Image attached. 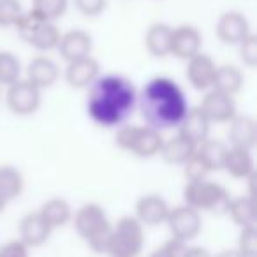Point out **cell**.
Returning a JSON list of instances; mask_svg holds the SVG:
<instances>
[{"mask_svg": "<svg viewBox=\"0 0 257 257\" xmlns=\"http://www.w3.org/2000/svg\"><path fill=\"white\" fill-rule=\"evenodd\" d=\"M8 204H9V201L6 199L2 194H0V213H4L6 211V208H8Z\"/></svg>", "mask_w": 257, "mask_h": 257, "instance_id": "ab89813d", "label": "cell"}, {"mask_svg": "<svg viewBox=\"0 0 257 257\" xmlns=\"http://www.w3.org/2000/svg\"><path fill=\"white\" fill-rule=\"evenodd\" d=\"M182 257H213V253L206 248V246L201 245H187L183 250Z\"/></svg>", "mask_w": 257, "mask_h": 257, "instance_id": "74e56055", "label": "cell"}, {"mask_svg": "<svg viewBox=\"0 0 257 257\" xmlns=\"http://www.w3.org/2000/svg\"><path fill=\"white\" fill-rule=\"evenodd\" d=\"M41 90L27 79H20L15 85L8 86L6 104L9 111L18 116H30L41 107Z\"/></svg>", "mask_w": 257, "mask_h": 257, "instance_id": "9c48e42d", "label": "cell"}, {"mask_svg": "<svg viewBox=\"0 0 257 257\" xmlns=\"http://www.w3.org/2000/svg\"><path fill=\"white\" fill-rule=\"evenodd\" d=\"M227 148L229 147L224 143V141L208 138L206 141L197 145L196 155L203 161V164L206 166L210 173L220 171L222 166H224V159H225V154H227Z\"/></svg>", "mask_w": 257, "mask_h": 257, "instance_id": "4316f807", "label": "cell"}, {"mask_svg": "<svg viewBox=\"0 0 257 257\" xmlns=\"http://www.w3.org/2000/svg\"><path fill=\"white\" fill-rule=\"evenodd\" d=\"M199 107L206 114L210 123H229L238 114L234 97L225 95V93L211 88L204 93Z\"/></svg>", "mask_w": 257, "mask_h": 257, "instance_id": "8fae6325", "label": "cell"}, {"mask_svg": "<svg viewBox=\"0 0 257 257\" xmlns=\"http://www.w3.org/2000/svg\"><path fill=\"white\" fill-rule=\"evenodd\" d=\"M138 107V90L121 74L99 76L88 86L86 113L102 128H118L127 123Z\"/></svg>", "mask_w": 257, "mask_h": 257, "instance_id": "6da1fadb", "label": "cell"}, {"mask_svg": "<svg viewBox=\"0 0 257 257\" xmlns=\"http://www.w3.org/2000/svg\"><path fill=\"white\" fill-rule=\"evenodd\" d=\"M41 213V217L46 220V224L51 229H60L65 227L67 224H71L72 220V206L69 204V201H65L64 197H51L46 203H43V206L37 210Z\"/></svg>", "mask_w": 257, "mask_h": 257, "instance_id": "7402d4cb", "label": "cell"}, {"mask_svg": "<svg viewBox=\"0 0 257 257\" xmlns=\"http://www.w3.org/2000/svg\"><path fill=\"white\" fill-rule=\"evenodd\" d=\"M0 257H30V248L22 239H8L0 245Z\"/></svg>", "mask_w": 257, "mask_h": 257, "instance_id": "8d00e7d4", "label": "cell"}, {"mask_svg": "<svg viewBox=\"0 0 257 257\" xmlns=\"http://www.w3.org/2000/svg\"><path fill=\"white\" fill-rule=\"evenodd\" d=\"M215 32L224 44H234V46H238L245 37L252 34L246 16L238 11L222 13L215 25Z\"/></svg>", "mask_w": 257, "mask_h": 257, "instance_id": "4fadbf2b", "label": "cell"}, {"mask_svg": "<svg viewBox=\"0 0 257 257\" xmlns=\"http://www.w3.org/2000/svg\"><path fill=\"white\" fill-rule=\"evenodd\" d=\"M171 32L173 27L166 23H154L147 30L145 36V46L147 51L155 58H162L169 55V44H171Z\"/></svg>", "mask_w": 257, "mask_h": 257, "instance_id": "484cf974", "label": "cell"}, {"mask_svg": "<svg viewBox=\"0 0 257 257\" xmlns=\"http://www.w3.org/2000/svg\"><path fill=\"white\" fill-rule=\"evenodd\" d=\"M171 206L159 194H145L136 201L134 217L143 227H157L166 224Z\"/></svg>", "mask_w": 257, "mask_h": 257, "instance_id": "30bf717a", "label": "cell"}, {"mask_svg": "<svg viewBox=\"0 0 257 257\" xmlns=\"http://www.w3.org/2000/svg\"><path fill=\"white\" fill-rule=\"evenodd\" d=\"M215 71H217V64L213 62V58L201 51L187 60L185 76L194 90L208 92L211 88V83H213Z\"/></svg>", "mask_w": 257, "mask_h": 257, "instance_id": "5bb4252c", "label": "cell"}, {"mask_svg": "<svg viewBox=\"0 0 257 257\" xmlns=\"http://www.w3.org/2000/svg\"><path fill=\"white\" fill-rule=\"evenodd\" d=\"M201 48H203V36H201V32L196 27L180 25L176 29H173L169 55L187 62L194 55L201 53Z\"/></svg>", "mask_w": 257, "mask_h": 257, "instance_id": "7c38bea8", "label": "cell"}, {"mask_svg": "<svg viewBox=\"0 0 257 257\" xmlns=\"http://www.w3.org/2000/svg\"><path fill=\"white\" fill-rule=\"evenodd\" d=\"M231 196L224 185L211 180L187 182L183 187V204L203 213L224 215L227 211Z\"/></svg>", "mask_w": 257, "mask_h": 257, "instance_id": "8992f818", "label": "cell"}, {"mask_svg": "<svg viewBox=\"0 0 257 257\" xmlns=\"http://www.w3.org/2000/svg\"><path fill=\"white\" fill-rule=\"evenodd\" d=\"M243 83H245V76H243L239 67L231 64L217 65L213 83H211V90H217V92H222L225 95L234 97L243 88Z\"/></svg>", "mask_w": 257, "mask_h": 257, "instance_id": "603a6c76", "label": "cell"}, {"mask_svg": "<svg viewBox=\"0 0 257 257\" xmlns=\"http://www.w3.org/2000/svg\"><path fill=\"white\" fill-rule=\"evenodd\" d=\"M114 143L120 150L138 159H152L161 154L164 138L148 125H121L116 128Z\"/></svg>", "mask_w": 257, "mask_h": 257, "instance_id": "5b68a950", "label": "cell"}, {"mask_svg": "<svg viewBox=\"0 0 257 257\" xmlns=\"http://www.w3.org/2000/svg\"><path fill=\"white\" fill-rule=\"evenodd\" d=\"M74 6L86 18H97L107 8V0H74Z\"/></svg>", "mask_w": 257, "mask_h": 257, "instance_id": "e575fe53", "label": "cell"}, {"mask_svg": "<svg viewBox=\"0 0 257 257\" xmlns=\"http://www.w3.org/2000/svg\"><path fill=\"white\" fill-rule=\"evenodd\" d=\"M51 232L53 229L46 224L39 211L27 213L18 225V239H22L29 248H39V246L46 245Z\"/></svg>", "mask_w": 257, "mask_h": 257, "instance_id": "2e32d148", "label": "cell"}, {"mask_svg": "<svg viewBox=\"0 0 257 257\" xmlns=\"http://www.w3.org/2000/svg\"><path fill=\"white\" fill-rule=\"evenodd\" d=\"M20 0H0V29H11L23 15Z\"/></svg>", "mask_w": 257, "mask_h": 257, "instance_id": "4dcf8cb0", "label": "cell"}, {"mask_svg": "<svg viewBox=\"0 0 257 257\" xmlns=\"http://www.w3.org/2000/svg\"><path fill=\"white\" fill-rule=\"evenodd\" d=\"M225 213L231 217V220L234 222L239 229L257 227L255 201H253V197H250V196L231 197Z\"/></svg>", "mask_w": 257, "mask_h": 257, "instance_id": "d4e9b609", "label": "cell"}, {"mask_svg": "<svg viewBox=\"0 0 257 257\" xmlns=\"http://www.w3.org/2000/svg\"><path fill=\"white\" fill-rule=\"evenodd\" d=\"M100 76V65L93 57H86L81 60L69 62L65 67V81L71 88L83 90L88 88Z\"/></svg>", "mask_w": 257, "mask_h": 257, "instance_id": "ac0fdd59", "label": "cell"}, {"mask_svg": "<svg viewBox=\"0 0 257 257\" xmlns=\"http://www.w3.org/2000/svg\"><path fill=\"white\" fill-rule=\"evenodd\" d=\"M138 107L145 123L159 133L178 128L190 106L183 88L171 78L157 76L138 92Z\"/></svg>", "mask_w": 257, "mask_h": 257, "instance_id": "7a4b0ae2", "label": "cell"}, {"mask_svg": "<svg viewBox=\"0 0 257 257\" xmlns=\"http://www.w3.org/2000/svg\"><path fill=\"white\" fill-rule=\"evenodd\" d=\"M0 97H2V92H0Z\"/></svg>", "mask_w": 257, "mask_h": 257, "instance_id": "60d3db41", "label": "cell"}, {"mask_svg": "<svg viewBox=\"0 0 257 257\" xmlns=\"http://www.w3.org/2000/svg\"><path fill=\"white\" fill-rule=\"evenodd\" d=\"M183 175H185L187 182H201V180H208V168L203 164L199 157L196 154L189 159V161L183 164Z\"/></svg>", "mask_w": 257, "mask_h": 257, "instance_id": "d6a6232c", "label": "cell"}, {"mask_svg": "<svg viewBox=\"0 0 257 257\" xmlns=\"http://www.w3.org/2000/svg\"><path fill=\"white\" fill-rule=\"evenodd\" d=\"M18 36L22 41H25L34 50L48 53L51 50H57L60 43L62 32L53 22L39 18L34 11H27L22 15V18L15 25Z\"/></svg>", "mask_w": 257, "mask_h": 257, "instance_id": "52a82bcc", "label": "cell"}, {"mask_svg": "<svg viewBox=\"0 0 257 257\" xmlns=\"http://www.w3.org/2000/svg\"><path fill=\"white\" fill-rule=\"evenodd\" d=\"M229 143L234 148H245V150H253L257 143V123L252 116L246 114H236L229 121Z\"/></svg>", "mask_w": 257, "mask_h": 257, "instance_id": "d6986e66", "label": "cell"}, {"mask_svg": "<svg viewBox=\"0 0 257 257\" xmlns=\"http://www.w3.org/2000/svg\"><path fill=\"white\" fill-rule=\"evenodd\" d=\"M213 257H245V255L239 253L236 248H225V250H220L218 253H215Z\"/></svg>", "mask_w": 257, "mask_h": 257, "instance_id": "f35d334b", "label": "cell"}, {"mask_svg": "<svg viewBox=\"0 0 257 257\" xmlns=\"http://www.w3.org/2000/svg\"><path fill=\"white\" fill-rule=\"evenodd\" d=\"M71 222L74 225V231L92 252L104 253L113 222L109 220L106 210L100 204L86 203L79 206L72 215Z\"/></svg>", "mask_w": 257, "mask_h": 257, "instance_id": "3957f363", "label": "cell"}, {"mask_svg": "<svg viewBox=\"0 0 257 257\" xmlns=\"http://www.w3.org/2000/svg\"><path fill=\"white\" fill-rule=\"evenodd\" d=\"M210 128L211 123L206 118V114L201 111V107H190L189 113L185 114L183 121L178 127V134L189 140L192 145H201L210 138Z\"/></svg>", "mask_w": 257, "mask_h": 257, "instance_id": "ffe728a7", "label": "cell"}, {"mask_svg": "<svg viewBox=\"0 0 257 257\" xmlns=\"http://www.w3.org/2000/svg\"><path fill=\"white\" fill-rule=\"evenodd\" d=\"M147 234L136 217L125 215L113 224L106 243L104 255L107 257H140L145 248Z\"/></svg>", "mask_w": 257, "mask_h": 257, "instance_id": "277c9868", "label": "cell"}, {"mask_svg": "<svg viewBox=\"0 0 257 257\" xmlns=\"http://www.w3.org/2000/svg\"><path fill=\"white\" fill-rule=\"evenodd\" d=\"M25 189V178L22 171L15 166H0V194L11 203L18 199Z\"/></svg>", "mask_w": 257, "mask_h": 257, "instance_id": "83f0119b", "label": "cell"}, {"mask_svg": "<svg viewBox=\"0 0 257 257\" xmlns=\"http://www.w3.org/2000/svg\"><path fill=\"white\" fill-rule=\"evenodd\" d=\"M196 145H192L189 140H185L183 136L176 134L171 140H164L161 148V157L164 159V162L171 166H183L194 154H196Z\"/></svg>", "mask_w": 257, "mask_h": 257, "instance_id": "cb8c5ba5", "label": "cell"}, {"mask_svg": "<svg viewBox=\"0 0 257 257\" xmlns=\"http://www.w3.org/2000/svg\"><path fill=\"white\" fill-rule=\"evenodd\" d=\"M222 169L236 180H248L250 176L255 175V164H253L252 150L229 147Z\"/></svg>", "mask_w": 257, "mask_h": 257, "instance_id": "44dd1931", "label": "cell"}, {"mask_svg": "<svg viewBox=\"0 0 257 257\" xmlns=\"http://www.w3.org/2000/svg\"><path fill=\"white\" fill-rule=\"evenodd\" d=\"M234 248L245 257H257V227L239 229Z\"/></svg>", "mask_w": 257, "mask_h": 257, "instance_id": "1f68e13d", "label": "cell"}, {"mask_svg": "<svg viewBox=\"0 0 257 257\" xmlns=\"http://www.w3.org/2000/svg\"><path fill=\"white\" fill-rule=\"evenodd\" d=\"M57 50L67 64L69 62L92 57V50H93L92 36L81 29L69 30V32L62 34Z\"/></svg>", "mask_w": 257, "mask_h": 257, "instance_id": "9a60e30c", "label": "cell"}, {"mask_svg": "<svg viewBox=\"0 0 257 257\" xmlns=\"http://www.w3.org/2000/svg\"><path fill=\"white\" fill-rule=\"evenodd\" d=\"M239 50V58L246 67L253 69L257 65V36L255 34H250L248 37L241 41L238 44Z\"/></svg>", "mask_w": 257, "mask_h": 257, "instance_id": "836d02e7", "label": "cell"}, {"mask_svg": "<svg viewBox=\"0 0 257 257\" xmlns=\"http://www.w3.org/2000/svg\"><path fill=\"white\" fill-rule=\"evenodd\" d=\"M69 0H32V9L39 18L46 22H57L67 13Z\"/></svg>", "mask_w": 257, "mask_h": 257, "instance_id": "f546056e", "label": "cell"}, {"mask_svg": "<svg viewBox=\"0 0 257 257\" xmlns=\"http://www.w3.org/2000/svg\"><path fill=\"white\" fill-rule=\"evenodd\" d=\"M166 225H168L173 239H178V241L189 245L203 231V215L187 204H180V206L169 210Z\"/></svg>", "mask_w": 257, "mask_h": 257, "instance_id": "ba28073f", "label": "cell"}, {"mask_svg": "<svg viewBox=\"0 0 257 257\" xmlns=\"http://www.w3.org/2000/svg\"><path fill=\"white\" fill-rule=\"evenodd\" d=\"M22 62L13 51H0V88L22 79Z\"/></svg>", "mask_w": 257, "mask_h": 257, "instance_id": "f1b7e54d", "label": "cell"}, {"mask_svg": "<svg viewBox=\"0 0 257 257\" xmlns=\"http://www.w3.org/2000/svg\"><path fill=\"white\" fill-rule=\"evenodd\" d=\"M185 246H187V243L169 238L168 241H164L161 246H157L148 257H182Z\"/></svg>", "mask_w": 257, "mask_h": 257, "instance_id": "d590c367", "label": "cell"}, {"mask_svg": "<svg viewBox=\"0 0 257 257\" xmlns=\"http://www.w3.org/2000/svg\"><path fill=\"white\" fill-rule=\"evenodd\" d=\"M60 78V69L46 55H37L27 65V81H30L34 86L43 92L44 88H51Z\"/></svg>", "mask_w": 257, "mask_h": 257, "instance_id": "e0dca14e", "label": "cell"}]
</instances>
